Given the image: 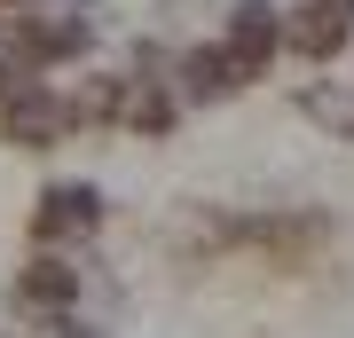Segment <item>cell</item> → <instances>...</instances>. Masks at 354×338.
<instances>
[{
  "mask_svg": "<svg viewBox=\"0 0 354 338\" xmlns=\"http://www.w3.org/2000/svg\"><path fill=\"white\" fill-rule=\"evenodd\" d=\"M95 48V16L87 8H48V16H32V55H39V71H55V63H71V55H87Z\"/></svg>",
  "mask_w": 354,
  "mask_h": 338,
  "instance_id": "ba28073f",
  "label": "cell"
},
{
  "mask_svg": "<svg viewBox=\"0 0 354 338\" xmlns=\"http://www.w3.org/2000/svg\"><path fill=\"white\" fill-rule=\"evenodd\" d=\"M102 228V189L95 181H48L32 205V244H55V252H79Z\"/></svg>",
  "mask_w": 354,
  "mask_h": 338,
  "instance_id": "3957f363",
  "label": "cell"
},
{
  "mask_svg": "<svg viewBox=\"0 0 354 338\" xmlns=\"http://www.w3.org/2000/svg\"><path fill=\"white\" fill-rule=\"evenodd\" d=\"M174 95L181 102H228V95H244V71L228 63L221 39H205V48H181L174 55Z\"/></svg>",
  "mask_w": 354,
  "mask_h": 338,
  "instance_id": "8992f818",
  "label": "cell"
},
{
  "mask_svg": "<svg viewBox=\"0 0 354 338\" xmlns=\"http://www.w3.org/2000/svg\"><path fill=\"white\" fill-rule=\"evenodd\" d=\"M64 134H71V118H64V95L48 87V71L16 79V87L0 95V142H8V150H55Z\"/></svg>",
  "mask_w": 354,
  "mask_h": 338,
  "instance_id": "7a4b0ae2",
  "label": "cell"
},
{
  "mask_svg": "<svg viewBox=\"0 0 354 338\" xmlns=\"http://www.w3.org/2000/svg\"><path fill=\"white\" fill-rule=\"evenodd\" d=\"M221 48H228V63L244 71V87H252V79H268V63L283 55V16L268 8V0H236L228 24H221Z\"/></svg>",
  "mask_w": 354,
  "mask_h": 338,
  "instance_id": "277c9868",
  "label": "cell"
},
{
  "mask_svg": "<svg viewBox=\"0 0 354 338\" xmlns=\"http://www.w3.org/2000/svg\"><path fill=\"white\" fill-rule=\"evenodd\" d=\"M283 48L323 71V63H339V55L354 48V16H339L330 0H299V8L283 16Z\"/></svg>",
  "mask_w": 354,
  "mask_h": 338,
  "instance_id": "5b68a950",
  "label": "cell"
},
{
  "mask_svg": "<svg viewBox=\"0 0 354 338\" xmlns=\"http://www.w3.org/2000/svg\"><path fill=\"white\" fill-rule=\"evenodd\" d=\"M330 8H339V16H354V0H330Z\"/></svg>",
  "mask_w": 354,
  "mask_h": 338,
  "instance_id": "7c38bea8",
  "label": "cell"
},
{
  "mask_svg": "<svg viewBox=\"0 0 354 338\" xmlns=\"http://www.w3.org/2000/svg\"><path fill=\"white\" fill-rule=\"evenodd\" d=\"M79 291H87V267H79V252L39 244L32 260L16 267L8 299H16V314H32V323H55V314H71V307H79Z\"/></svg>",
  "mask_w": 354,
  "mask_h": 338,
  "instance_id": "6da1fadb",
  "label": "cell"
},
{
  "mask_svg": "<svg viewBox=\"0 0 354 338\" xmlns=\"http://www.w3.org/2000/svg\"><path fill=\"white\" fill-rule=\"evenodd\" d=\"M118 95H127V79L95 71V79H79V87L64 95V118L71 126H118Z\"/></svg>",
  "mask_w": 354,
  "mask_h": 338,
  "instance_id": "30bf717a",
  "label": "cell"
},
{
  "mask_svg": "<svg viewBox=\"0 0 354 338\" xmlns=\"http://www.w3.org/2000/svg\"><path fill=\"white\" fill-rule=\"evenodd\" d=\"M299 111L315 118V126H330L339 142H354V79H307V87H299Z\"/></svg>",
  "mask_w": 354,
  "mask_h": 338,
  "instance_id": "9c48e42d",
  "label": "cell"
},
{
  "mask_svg": "<svg viewBox=\"0 0 354 338\" xmlns=\"http://www.w3.org/2000/svg\"><path fill=\"white\" fill-rule=\"evenodd\" d=\"M0 8H24V0H0Z\"/></svg>",
  "mask_w": 354,
  "mask_h": 338,
  "instance_id": "4fadbf2b",
  "label": "cell"
},
{
  "mask_svg": "<svg viewBox=\"0 0 354 338\" xmlns=\"http://www.w3.org/2000/svg\"><path fill=\"white\" fill-rule=\"evenodd\" d=\"M118 126H127V134H142V142H165V134L181 126V95H174V79H142V71H127Z\"/></svg>",
  "mask_w": 354,
  "mask_h": 338,
  "instance_id": "52a82bcc",
  "label": "cell"
},
{
  "mask_svg": "<svg viewBox=\"0 0 354 338\" xmlns=\"http://www.w3.org/2000/svg\"><path fill=\"white\" fill-rule=\"evenodd\" d=\"M48 330H55V338H111V330H102V323H87V314H79V307H71V314H55Z\"/></svg>",
  "mask_w": 354,
  "mask_h": 338,
  "instance_id": "8fae6325",
  "label": "cell"
}]
</instances>
